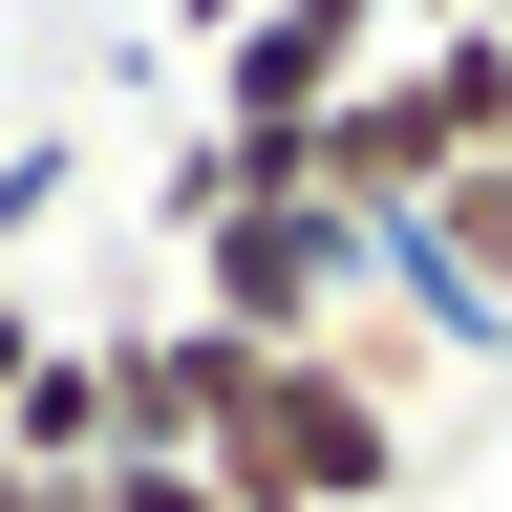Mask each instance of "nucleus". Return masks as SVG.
Returning <instances> with one entry per match:
<instances>
[{"label":"nucleus","mask_w":512,"mask_h":512,"mask_svg":"<svg viewBox=\"0 0 512 512\" xmlns=\"http://www.w3.org/2000/svg\"><path fill=\"white\" fill-rule=\"evenodd\" d=\"M0 512H86V491H64V470H0Z\"/></svg>","instance_id":"8"},{"label":"nucleus","mask_w":512,"mask_h":512,"mask_svg":"<svg viewBox=\"0 0 512 512\" xmlns=\"http://www.w3.org/2000/svg\"><path fill=\"white\" fill-rule=\"evenodd\" d=\"M0 470L107 491V342H43V363H22V406H0Z\"/></svg>","instance_id":"4"},{"label":"nucleus","mask_w":512,"mask_h":512,"mask_svg":"<svg viewBox=\"0 0 512 512\" xmlns=\"http://www.w3.org/2000/svg\"><path fill=\"white\" fill-rule=\"evenodd\" d=\"M384 43H406L384 0H235V43H214V128H235V150H299Z\"/></svg>","instance_id":"3"},{"label":"nucleus","mask_w":512,"mask_h":512,"mask_svg":"<svg viewBox=\"0 0 512 512\" xmlns=\"http://www.w3.org/2000/svg\"><path fill=\"white\" fill-rule=\"evenodd\" d=\"M171 448H192L235 512H384V491L427 470V448H406V406H363L342 363L214 342V320H171Z\"/></svg>","instance_id":"1"},{"label":"nucleus","mask_w":512,"mask_h":512,"mask_svg":"<svg viewBox=\"0 0 512 512\" xmlns=\"http://www.w3.org/2000/svg\"><path fill=\"white\" fill-rule=\"evenodd\" d=\"M491 171H512V150H491Z\"/></svg>","instance_id":"9"},{"label":"nucleus","mask_w":512,"mask_h":512,"mask_svg":"<svg viewBox=\"0 0 512 512\" xmlns=\"http://www.w3.org/2000/svg\"><path fill=\"white\" fill-rule=\"evenodd\" d=\"M363 299H384V278H363V214H320V192H256V214H214V235H192V320H214V342L320 363Z\"/></svg>","instance_id":"2"},{"label":"nucleus","mask_w":512,"mask_h":512,"mask_svg":"<svg viewBox=\"0 0 512 512\" xmlns=\"http://www.w3.org/2000/svg\"><path fill=\"white\" fill-rule=\"evenodd\" d=\"M43 342H64V320H43V299H0V406H22V363H43Z\"/></svg>","instance_id":"7"},{"label":"nucleus","mask_w":512,"mask_h":512,"mask_svg":"<svg viewBox=\"0 0 512 512\" xmlns=\"http://www.w3.org/2000/svg\"><path fill=\"white\" fill-rule=\"evenodd\" d=\"M86 512H235V491H214V470H107Z\"/></svg>","instance_id":"5"},{"label":"nucleus","mask_w":512,"mask_h":512,"mask_svg":"<svg viewBox=\"0 0 512 512\" xmlns=\"http://www.w3.org/2000/svg\"><path fill=\"white\" fill-rule=\"evenodd\" d=\"M22 214H64V150H43V128L0 150V235H22Z\"/></svg>","instance_id":"6"}]
</instances>
